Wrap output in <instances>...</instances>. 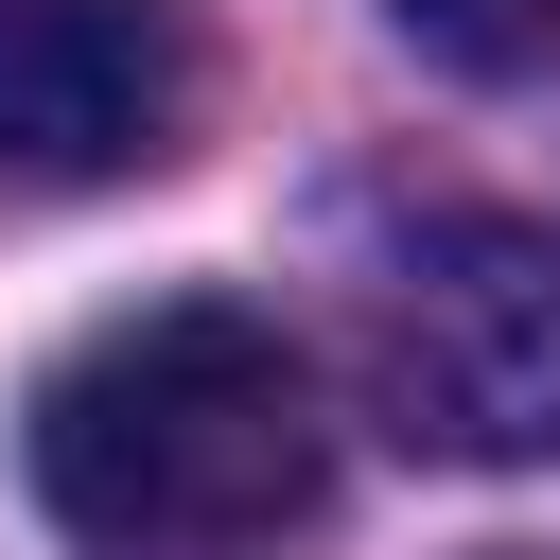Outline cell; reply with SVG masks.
Segmentation results:
<instances>
[{
  "mask_svg": "<svg viewBox=\"0 0 560 560\" xmlns=\"http://www.w3.org/2000/svg\"><path fill=\"white\" fill-rule=\"evenodd\" d=\"M368 402L385 438L455 472H542L560 455V228L525 210H438L368 280Z\"/></svg>",
  "mask_w": 560,
  "mask_h": 560,
  "instance_id": "2",
  "label": "cell"
},
{
  "mask_svg": "<svg viewBox=\"0 0 560 560\" xmlns=\"http://www.w3.org/2000/svg\"><path fill=\"white\" fill-rule=\"evenodd\" d=\"M438 70H472V88H525V70H560V0H385Z\"/></svg>",
  "mask_w": 560,
  "mask_h": 560,
  "instance_id": "4",
  "label": "cell"
},
{
  "mask_svg": "<svg viewBox=\"0 0 560 560\" xmlns=\"http://www.w3.org/2000/svg\"><path fill=\"white\" fill-rule=\"evenodd\" d=\"M18 472L70 560H280V525H315V490H332V420H315V368L280 350V315L122 298L35 368Z\"/></svg>",
  "mask_w": 560,
  "mask_h": 560,
  "instance_id": "1",
  "label": "cell"
},
{
  "mask_svg": "<svg viewBox=\"0 0 560 560\" xmlns=\"http://www.w3.org/2000/svg\"><path fill=\"white\" fill-rule=\"evenodd\" d=\"M192 105H210L192 0H0V175L18 192L158 175Z\"/></svg>",
  "mask_w": 560,
  "mask_h": 560,
  "instance_id": "3",
  "label": "cell"
}]
</instances>
